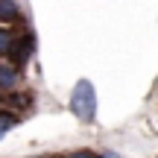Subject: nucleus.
<instances>
[{
    "label": "nucleus",
    "mask_w": 158,
    "mask_h": 158,
    "mask_svg": "<svg viewBox=\"0 0 158 158\" xmlns=\"http://www.w3.org/2000/svg\"><path fill=\"white\" fill-rule=\"evenodd\" d=\"M73 117H79L82 123H94L97 120V88L91 79H79L70 91V100H68Z\"/></svg>",
    "instance_id": "nucleus-1"
},
{
    "label": "nucleus",
    "mask_w": 158,
    "mask_h": 158,
    "mask_svg": "<svg viewBox=\"0 0 158 158\" xmlns=\"http://www.w3.org/2000/svg\"><path fill=\"white\" fill-rule=\"evenodd\" d=\"M32 56H35V35H32V29H18V32H15V41H12L9 53H6V62L23 70Z\"/></svg>",
    "instance_id": "nucleus-2"
},
{
    "label": "nucleus",
    "mask_w": 158,
    "mask_h": 158,
    "mask_svg": "<svg viewBox=\"0 0 158 158\" xmlns=\"http://www.w3.org/2000/svg\"><path fill=\"white\" fill-rule=\"evenodd\" d=\"M35 106V97H32V91H27V88H15V91H3V102H0V108H9V111H15V114H27L29 108Z\"/></svg>",
    "instance_id": "nucleus-3"
},
{
    "label": "nucleus",
    "mask_w": 158,
    "mask_h": 158,
    "mask_svg": "<svg viewBox=\"0 0 158 158\" xmlns=\"http://www.w3.org/2000/svg\"><path fill=\"white\" fill-rule=\"evenodd\" d=\"M21 79H23L21 68H15V64H9V62H0V91L21 88Z\"/></svg>",
    "instance_id": "nucleus-4"
},
{
    "label": "nucleus",
    "mask_w": 158,
    "mask_h": 158,
    "mask_svg": "<svg viewBox=\"0 0 158 158\" xmlns=\"http://www.w3.org/2000/svg\"><path fill=\"white\" fill-rule=\"evenodd\" d=\"M23 18V12H21V3L18 0H0V23H18Z\"/></svg>",
    "instance_id": "nucleus-5"
},
{
    "label": "nucleus",
    "mask_w": 158,
    "mask_h": 158,
    "mask_svg": "<svg viewBox=\"0 0 158 158\" xmlns=\"http://www.w3.org/2000/svg\"><path fill=\"white\" fill-rule=\"evenodd\" d=\"M21 114H15V111H9V108H0V129H3V132H9L12 129V126H18V123H21Z\"/></svg>",
    "instance_id": "nucleus-6"
},
{
    "label": "nucleus",
    "mask_w": 158,
    "mask_h": 158,
    "mask_svg": "<svg viewBox=\"0 0 158 158\" xmlns=\"http://www.w3.org/2000/svg\"><path fill=\"white\" fill-rule=\"evenodd\" d=\"M15 32L18 29H12V27H0V56L3 59H6V53H9L12 41H15Z\"/></svg>",
    "instance_id": "nucleus-7"
},
{
    "label": "nucleus",
    "mask_w": 158,
    "mask_h": 158,
    "mask_svg": "<svg viewBox=\"0 0 158 158\" xmlns=\"http://www.w3.org/2000/svg\"><path fill=\"white\" fill-rule=\"evenodd\" d=\"M68 158H97V152H94V149H73Z\"/></svg>",
    "instance_id": "nucleus-8"
},
{
    "label": "nucleus",
    "mask_w": 158,
    "mask_h": 158,
    "mask_svg": "<svg viewBox=\"0 0 158 158\" xmlns=\"http://www.w3.org/2000/svg\"><path fill=\"white\" fill-rule=\"evenodd\" d=\"M97 158H120V155H117V152H100Z\"/></svg>",
    "instance_id": "nucleus-9"
},
{
    "label": "nucleus",
    "mask_w": 158,
    "mask_h": 158,
    "mask_svg": "<svg viewBox=\"0 0 158 158\" xmlns=\"http://www.w3.org/2000/svg\"><path fill=\"white\" fill-rule=\"evenodd\" d=\"M38 158H59V155H38Z\"/></svg>",
    "instance_id": "nucleus-10"
},
{
    "label": "nucleus",
    "mask_w": 158,
    "mask_h": 158,
    "mask_svg": "<svg viewBox=\"0 0 158 158\" xmlns=\"http://www.w3.org/2000/svg\"><path fill=\"white\" fill-rule=\"evenodd\" d=\"M0 102H3V91H0Z\"/></svg>",
    "instance_id": "nucleus-11"
},
{
    "label": "nucleus",
    "mask_w": 158,
    "mask_h": 158,
    "mask_svg": "<svg viewBox=\"0 0 158 158\" xmlns=\"http://www.w3.org/2000/svg\"><path fill=\"white\" fill-rule=\"evenodd\" d=\"M3 135H6V132H3V129H0V138H3Z\"/></svg>",
    "instance_id": "nucleus-12"
}]
</instances>
